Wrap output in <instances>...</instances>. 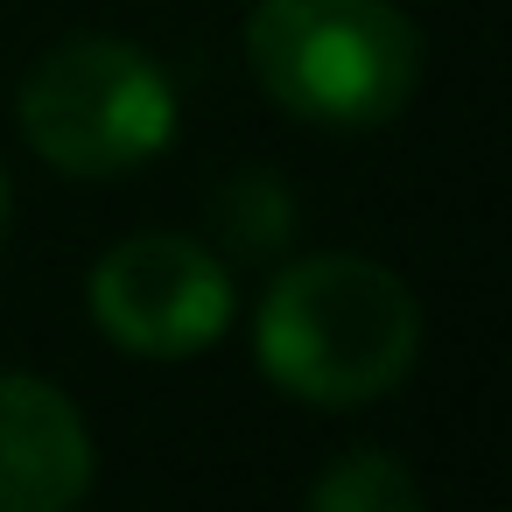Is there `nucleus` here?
<instances>
[{
    "label": "nucleus",
    "instance_id": "3",
    "mask_svg": "<svg viewBox=\"0 0 512 512\" xmlns=\"http://www.w3.org/2000/svg\"><path fill=\"white\" fill-rule=\"evenodd\" d=\"M22 141L85 183L127 176L176 141V85L141 43L120 36H71L43 50L15 92Z\"/></svg>",
    "mask_w": 512,
    "mask_h": 512
},
{
    "label": "nucleus",
    "instance_id": "4",
    "mask_svg": "<svg viewBox=\"0 0 512 512\" xmlns=\"http://www.w3.org/2000/svg\"><path fill=\"white\" fill-rule=\"evenodd\" d=\"M92 323L134 358H197L232 323V274L204 239L134 232L92 267Z\"/></svg>",
    "mask_w": 512,
    "mask_h": 512
},
{
    "label": "nucleus",
    "instance_id": "6",
    "mask_svg": "<svg viewBox=\"0 0 512 512\" xmlns=\"http://www.w3.org/2000/svg\"><path fill=\"white\" fill-rule=\"evenodd\" d=\"M309 505H316V512H421L428 498H421V484H414V470H407L400 456H386V449H351V456H337V463L309 484Z\"/></svg>",
    "mask_w": 512,
    "mask_h": 512
},
{
    "label": "nucleus",
    "instance_id": "5",
    "mask_svg": "<svg viewBox=\"0 0 512 512\" xmlns=\"http://www.w3.org/2000/svg\"><path fill=\"white\" fill-rule=\"evenodd\" d=\"M92 491V428L64 386L0 372V512H71Z\"/></svg>",
    "mask_w": 512,
    "mask_h": 512
},
{
    "label": "nucleus",
    "instance_id": "2",
    "mask_svg": "<svg viewBox=\"0 0 512 512\" xmlns=\"http://www.w3.org/2000/svg\"><path fill=\"white\" fill-rule=\"evenodd\" d=\"M260 92L302 127L365 134L421 85V36L393 0H260L246 22Z\"/></svg>",
    "mask_w": 512,
    "mask_h": 512
},
{
    "label": "nucleus",
    "instance_id": "8",
    "mask_svg": "<svg viewBox=\"0 0 512 512\" xmlns=\"http://www.w3.org/2000/svg\"><path fill=\"white\" fill-rule=\"evenodd\" d=\"M0 232H8V176H0Z\"/></svg>",
    "mask_w": 512,
    "mask_h": 512
},
{
    "label": "nucleus",
    "instance_id": "1",
    "mask_svg": "<svg viewBox=\"0 0 512 512\" xmlns=\"http://www.w3.org/2000/svg\"><path fill=\"white\" fill-rule=\"evenodd\" d=\"M260 365L309 407H365L414 372L421 309L407 281L365 253H309L260 302Z\"/></svg>",
    "mask_w": 512,
    "mask_h": 512
},
{
    "label": "nucleus",
    "instance_id": "7",
    "mask_svg": "<svg viewBox=\"0 0 512 512\" xmlns=\"http://www.w3.org/2000/svg\"><path fill=\"white\" fill-rule=\"evenodd\" d=\"M211 218H218V239L239 253V260H267L288 246L295 232V197L267 176V169H246L232 176L218 197H211Z\"/></svg>",
    "mask_w": 512,
    "mask_h": 512
}]
</instances>
